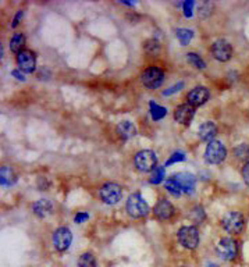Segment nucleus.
Segmentation results:
<instances>
[{"label": "nucleus", "mask_w": 249, "mask_h": 267, "mask_svg": "<svg viewBox=\"0 0 249 267\" xmlns=\"http://www.w3.org/2000/svg\"><path fill=\"white\" fill-rule=\"evenodd\" d=\"M127 212L132 219H142L149 213V205L141 194H131L127 199Z\"/></svg>", "instance_id": "nucleus-1"}, {"label": "nucleus", "mask_w": 249, "mask_h": 267, "mask_svg": "<svg viewBox=\"0 0 249 267\" xmlns=\"http://www.w3.org/2000/svg\"><path fill=\"white\" fill-rule=\"evenodd\" d=\"M177 238L182 247L189 251H194L199 245V231L195 226H185L180 228L177 233Z\"/></svg>", "instance_id": "nucleus-2"}, {"label": "nucleus", "mask_w": 249, "mask_h": 267, "mask_svg": "<svg viewBox=\"0 0 249 267\" xmlns=\"http://www.w3.org/2000/svg\"><path fill=\"white\" fill-rule=\"evenodd\" d=\"M134 164L136 167V170H139L142 173H149V171H153L157 164V156L153 150H141L135 154L134 157Z\"/></svg>", "instance_id": "nucleus-3"}, {"label": "nucleus", "mask_w": 249, "mask_h": 267, "mask_svg": "<svg viewBox=\"0 0 249 267\" xmlns=\"http://www.w3.org/2000/svg\"><path fill=\"white\" fill-rule=\"evenodd\" d=\"M223 228L229 234L237 235V234L243 233L244 227H245V219L240 212H229L224 214L222 219Z\"/></svg>", "instance_id": "nucleus-4"}, {"label": "nucleus", "mask_w": 249, "mask_h": 267, "mask_svg": "<svg viewBox=\"0 0 249 267\" xmlns=\"http://www.w3.org/2000/svg\"><path fill=\"white\" fill-rule=\"evenodd\" d=\"M227 157V149L220 140H212L209 142L206 150H205V159L210 164H220Z\"/></svg>", "instance_id": "nucleus-5"}, {"label": "nucleus", "mask_w": 249, "mask_h": 267, "mask_svg": "<svg viewBox=\"0 0 249 267\" xmlns=\"http://www.w3.org/2000/svg\"><path fill=\"white\" fill-rule=\"evenodd\" d=\"M141 81L142 84L149 89H157L164 81V71L156 66L149 67L142 73Z\"/></svg>", "instance_id": "nucleus-6"}, {"label": "nucleus", "mask_w": 249, "mask_h": 267, "mask_svg": "<svg viewBox=\"0 0 249 267\" xmlns=\"http://www.w3.org/2000/svg\"><path fill=\"white\" fill-rule=\"evenodd\" d=\"M99 196L103 203L106 205H116L122 200L123 189L116 182H106L99 191Z\"/></svg>", "instance_id": "nucleus-7"}, {"label": "nucleus", "mask_w": 249, "mask_h": 267, "mask_svg": "<svg viewBox=\"0 0 249 267\" xmlns=\"http://www.w3.org/2000/svg\"><path fill=\"white\" fill-rule=\"evenodd\" d=\"M217 255L223 261H236L238 256V244L233 238H222L217 244Z\"/></svg>", "instance_id": "nucleus-8"}, {"label": "nucleus", "mask_w": 249, "mask_h": 267, "mask_svg": "<svg viewBox=\"0 0 249 267\" xmlns=\"http://www.w3.org/2000/svg\"><path fill=\"white\" fill-rule=\"evenodd\" d=\"M212 54L217 61H229L233 56V46L230 45L229 40L226 39H217L212 43Z\"/></svg>", "instance_id": "nucleus-9"}, {"label": "nucleus", "mask_w": 249, "mask_h": 267, "mask_svg": "<svg viewBox=\"0 0 249 267\" xmlns=\"http://www.w3.org/2000/svg\"><path fill=\"white\" fill-rule=\"evenodd\" d=\"M73 242V234L67 227L57 228L53 233V245L56 251L64 252L67 251Z\"/></svg>", "instance_id": "nucleus-10"}, {"label": "nucleus", "mask_w": 249, "mask_h": 267, "mask_svg": "<svg viewBox=\"0 0 249 267\" xmlns=\"http://www.w3.org/2000/svg\"><path fill=\"white\" fill-rule=\"evenodd\" d=\"M17 64L22 73H34L36 68V56L32 50H22L17 54Z\"/></svg>", "instance_id": "nucleus-11"}, {"label": "nucleus", "mask_w": 249, "mask_h": 267, "mask_svg": "<svg viewBox=\"0 0 249 267\" xmlns=\"http://www.w3.org/2000/svg\"><path fill=\"white\" fill-rule=\"evenodd\" d=\"M175 181H177V184L180 185L181 188L182 194H187L191 195L194 191H195L196 187V178L194 174L191 173H178L174 174V175H171Z\"/></svg>", "instance_id": "nucleus-12"}, {"label": "nucleus", "mask_w": 249, "mask_h": 267, "mask_svg": "<svg viewBox=\"0 0 249 267\" xmlns=\"http://www.w3.org/2000/svg\"><path fill=\"white\" fill-rule=\"evenodd\" d=\"M209 96H210V92H209L208 88L195 87L187 95V100H188V105L196 109V107L205 105L208 102Z\"/></svg>", "instance_id": "nucleus-13"}, {"label": "nucleus", "mask_w": 249, "mask_h": 267, "mask_svg": "<svg viewBox=\"0 0 249 267\" xmlns=\"http://www.w3.org/2000/svg\"><path fill=\"white\" fill-rule=\"evenodd\" d=\"M194 116H195V107H192L188 103L178 106L174 112L175 121L180 124H184V126H188L194 119Z\"/></svg>", "instance_id": "nucleus-14"}, {"label": "nucleus", "mask_w": 249, "mask_h": 267, "mask_svg": "<svg viewBox=\"0 0 249 267\" xmlns=\"http://www.w3.org/2000/svg\"><path fill=\"white\" fill-rule=\"evenodd\" d=\"M155 212L156 217L160 219V220H170L173 216H174V206L171 205V202H168L167 199H160L155 205Z\"/></svg>", "instance_id": "nucleus-15"}, {"label": "nucleus", "mask_w": 249, "mask_h": 267, "mask_svg": "<svg viewBox=\"0 0 249 267\" xmlns=\"http://www.w3.org/2000/svg\"><path fill=\"white\" fill-rule=\"evenodd\" d=\"M198 134H199V138L205 142H212L215 140L216 134H217V126H216L213 121H206L199 126L198 128Z\"/></svg>", "instance_id": "nucleus-16"}, {"label": "nucleus", "mask_w": 249, "mask_h": 267, "mask_svg": "<svg viewBox=\"0 0 249 267\" xmlns=\"http://www.w3.org/2000/svg\"><path fill=\"white\" fill-rule=\"evenodd\" d=\"M117 134H119V136H120L123 140L131 139L132 136L136 135V128H135V126L131 121H122V123H119V126H117Z\"/></svg>", "instance_id": "nucleus-17"}, {"label": "nucleus", "mask_w": 249, "mask_h": 267, "mask_svg": "<svg viewBox=\"0 0 249 267\" xmlns=\"http://www.w3.org/2000/svg\"><path fill=\"white\" fill-rule=\"evenodd\" d=\"M34 213L39 217V219H45L46 216L52 213L53 206H52V202L47 199H39L38 202H35L34 206H32Z\"/></svg>", "instance_id": "nucleus-18"}, {"label": "nucleus", "mask_w": 249, "mask_h": 267, "mask_svg": "<svg viewBox=\"0 0 249 267\" xmlns=\"http://www.w3.org/2000/svg\"><path fill=\"white\" fill-rule=\"evenodd\" d=\"M17 181V175L13 171V168L3 166L0 168V184L3 187H11Z\"/></svg>", "instance_id": "nucleus-19"}, {"label": "nucleus", "mask_w": 249, "mask_h": 267, "mask_svg": "<svg viewBox=\"0 0 249 267\" xmlns=\"http://www.w3.org/2000/svg\"><path fill=\"white\" fill-rule=\"evenodd\" d=\"M24 45H25V36L22 33H15L13 35V38L10 39V50L13 53L20 54L24 49Z\"/></svg>", "instance_id": "nucleus-20"}, {"label": "nucleus", "mask_w": 249, "mask_h": 267, "mask_svg": "<svg viewBox=\"0 0 249 267\" xmlns=\"http://www.w3.org/2000/svg\"><path fill=\"white\" fill-rule=\"evenodd\" d=\"M149 113H150L153 120L157 121L162 120L163 117L166 116V113H167V110H166V107L160 106V105L155 103L153 100H150V102H149Z\"/></svg>", "instance_id": "nucleus-21"}, {"label": "nucleus", "mask_w": 249, "mask_h": 267, "mask_svg": "<svg viewBox=\"0 0 249 267\" xmlns=\"http://www.w3.org/2000/svg\"><path fill=\"white\" fill-rule=\"evenodd\" d=\"M143 49H145V52L150 54V56H157V54L160 53L162 45H160V42L157 39H149L145 42Z\"/></svg>", "instance_id": "nucleus-22"}, {"label": "nucleus", "mask_w": 249, "mask_h": 267, "mask_svg": "<svg viewBox=\"0 0 249 267\" xmlns=\"http://www.w3.org/2000/svg\"><path fill=\"white\" fill-rule=\"evenodd\" d=\"M175 33H177V38H178L182 46H187L191 39L194 38V32L191 29H187V28H180V29L175 31Z\"/></svg>", "instance_id": "nucleus-23"}, {"label": "nucleus", "mask_w": 249, "mask_h": 267, "mask_svg": "<svg viewBox=\"0 0 249 267\" xmlns=\"http://www.w3.org/2000/svg\"><path fill=\"white\" fill-rule=\"evenodd\" d=\"M164 185H166V189H167L168 192L173 195V196H175V198H178V196H181L182 195L181 188H180V185L177 184V181H175L173 177L167 178L166 182H164Z\"/></svg>", "instance_id": "nucleus-24"}, {"label": "nucleus", "mask_w": 249, "mask_h": 267, "mask_svg": "<svg viewBox=\"0 0 249 267\" xmlns=\"http://www.w3.org/2000/svg\"><path fill=\"white\" fill-rule=\"evenodd\" d=\"M164 174H166V171H164V167L162 166H157L152 171V174H150V178H149V182L150 184H153V185H157V184H160L163 180H164Z\"/></svg>", "instance_id": "nucleus-25"}, {"label": "nucleus", "mask_w": 249, "mask_h": 267, "mask_svg": "<svg viewBox=\"0 0 249 267\" xmlns=\"http://www.w3.org/2000/svg\"><path fill=\"white\" fill-rule=\"evenodd\" d=\"M187 60L188 63H191L192 66L196 67V68H199V70H203V68H206V63L203 61V59L199 56L198 53H194V52H189L187 54Z\"/></svg>", "instance_id": "nucleus-26"}, {"label": "nucleus", "mask_w": 249, "mask_h": 267, "mask_svg": "<svg viewBox=\"0 0 249 267\" xmlns=\"http://www.w3.org/2000/svg\"><path fill=\"white\" fill-rule=\"evenodd\" d=\"M78 267H96V259L92 254H82L78 259Z\"/></svg>", "instance_id": "nucleus-27"}, {"label": "nucleus", "mask_w": 249, "mask_h": 267, "mask_svg": "<svg viewBox=\"0 0 249 267\" xmlns=\"http://www.w3.org/2000/svg\"><path fill=\"white\" fill-rule=\"evenodd\" d=\"M191 219L195 221L196 224H202L203 220H205V217H206V214H205V210H203L202 206H196L195 209H192V212H191Z\"/></svg>", "instance_id": "nucleus-28"}, {"label": "nucleus", "mask_w": 249, "mask_h": 267, "mask_svg": "<svg viewBox=\"0 0 249 267\" xmlns=\"http://www.w3.org/2000/svg\"><path fill=\"white\" fill-rule=\"evenodd\" d=\"M234 154L240 160H247L249 159V146L247 143H241L234 149Z\"/></svg>", "instance_id": "nucleus-29"}, {"label": "nucleus", "mask_w": 249, "mask_h": 267, "mask_svg": "<svg viewBox=\"0 0 249 267\" xmlns=\"http://www.w3.org/2000/svg\"><path fill=\"white\" fill-rule=\"evenodd\" d=\"M185 159H187V156H185L184 152H174V153L168 157V160L166 161V167L171 166V164H174V163H178V161H184Z\"/></svg>", "instance_id": "nucleus-30"}, {"label": "nucleus", "mask_w": 249, "mask_h": 267, "mask_svg": "<svg viewBox=\"0 0 249 267\" xmlns=\"http://www.w3.org/2000/svg\"><path fill=\"white\" fill-rule=\"evenodd\" d=\"M194 4H195V3H194L192 0H187V1L181 3L182 10H184V15H185L187 18L192 17V8H194Z\"/></svg>", "instance_id": "nucleus-31"}, {"label": "nucleus", "mask_w": 249, "mask_h": 267, "mask_svg": "<svg viewBox=\"0 0 249 267\" xmlns=\"http://www.w3.org/2000/svg\"><path fill=\"white\" fill-rule=\"evenodd\" d=\"M182 88H184V82H177L175 85L168 88L167 91H164L163 95H164V96H170V95H173V94H175V92H178V91H181Z\"/></svg>", "instance_id": "nucleus-32"}, {"label": "nucleus", "mask_w": 249, "mask_h": 267, "mask_svg": "<svg viewBox=\"0 0 249 267\" xmlns=\"http://www.w3.org/2000/svg\"><path fill=\"white\" fill-rule=\"evenodd\" d=\"M88 219H89V214L84 213V212H80V213L75 214L74 221L77 223V224H81V223H84V221H87Z\"/></svg>", "instance_id": "nucleus-33"}, {"label": "nucleus", "mask_w": 249, "mask_h": 267, "mask_svg": "<svg viewBox=\"0 0 249 267\" xmlns=\"http://www.w3.org/2000/svg\"><path fill=\"white\" fill-rule=\"evenodd\" d=\"M243 177L244 181H245V184H248L249 185V161H247L243 167Z\"/></svg>", "instance_id": "nucleus-34"}, {"label": "nucleus", "mask_w": 249, "mask_h": 267, "mask_svg": "<svg viewBox=\"0 0 249 267\" xmlns=\"http://www.w3.org/2000/svg\"><path fill=\"white\" fill-rule=\"evenodd\" d=\"M11 75H13V77H15L17 80H20V81L27 80V78H25V74L22 73L20 68H17V70H13V71H11Z\"/></svg>", "instance_id": "nucleus-35"}, {"label": "nucleus", "mask_w": 249, "mask_h": 267, "mask_svg": "<svg viewBox=\"0 0 249 267\" xmlns=\"http://www.w3.org/2000/svg\"><path fill=\"white\" fill-rule=\"evenodd\" d=\"M22 14H24V11H22V10H18V11H17V14H15V17H14L13 22H11V27L15 28V27H17V25H18V21L21 20V17H22Z\"/></svg>", "instance_id": "nucleus-36"}, {"label": "nucleus", "mask_w": 249, "mask_h": 267, "mask_svg": "<svg viewBox=\"0 0 249 267\" xmlns=\"http://www.w3.org/2000/svg\"><path fill=\"white\" fill-rule=\"evenodd\" d=\"M206 267H220V266H219V265H215V263H209Z\"/></svg>", "instance_id": "nucleus-37"}, {"label": "nucleus", "mask_w": 249, "mask_h": 267, "mask_svg": "<svg viewBox=\"0 0 249 267\" xmlns=\"http://www.w3.org/2000/svg\"><path fill=\"white\" fill-rule=\"evenodd\" d=\"M180 267H187V266H180Z\"/></svg>", "instance_id": "nucleus-38"}]
</instances>
